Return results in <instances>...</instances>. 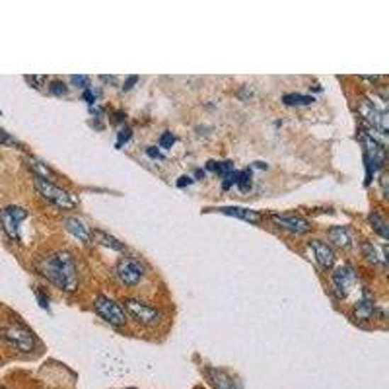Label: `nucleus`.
Listing matches in <instances>:
<instances>
[{"label":"nucleus","instance_id":"nucleus-7","mask_svg":"<svg viewBox=\"0 0 389 389\" xmlns=\"http://www.w3.org/2000/svg\"><path fill=\"white\" fill-rule=\"evenodd\" d=\"M123 310H125V313H129L133 320H137L146 327H154L162 321L160 310H156L154 305H148L145 302H138L135 298H127L123 302Z\"/></svg>","mask_w":389,"mask_h":389},{"label":"nucleus","instance_id":"nucleus-24","mask_svg":"<svg viewBox=\"0 0 389 389\" xmlns=\"http://www.w3.org/2000/svg\"><path fill=\"white\" fill-rule=\"evenodd\" d=\"M130 138H133V130H130L129 127H123V129L119 130V135H117V142H115V148H121V146H125L127 142H129Z\"/></svg>","mask_w":389,"mask_h":389},{"label":"nucleus","instance_id":"nucleus-11","mask_svg":"<svg viewBox=\"0 0 389 389\" xmlns=\"http://www.w3.org/2000/svg\"><path fill=\"white\" fill-rule=\"evenodd\" d=\"M310 249H312L313 259L317 261V265H320L321 269L335 267L337 255L335 249H333L331 245L325 244V242H321V239H312V242H310Z\"/></svg>","mask_w":389,"mask_h":389},{"label":"nucleus","instance_id":"nucleus-26","mask_svg":"<svg viewBox=\"0 0 389 389\" xmlns=\"http://www.w3.org/2000/svg\"><path fill=\"white\" fill-rule=\"evenodd\" d=\"M174 145H176V137H174L171 133H164L160 137V148L168 150V148H171Z\"/></svg>","mask_w":389,"mask_h":389},{"label":"nucleus","instance_id":"nucleus-17","mask_svg":"<svg viewBox=\"0 0 389 389\" xmlns=\"http://www.w3.org/2000/svg\"><path fill=\"white\" fill-rule=\"evenodd\" d=\"M218 213L228 214V216H234L237 220L245 222H259L261 214L255 213V210H249V208H239V206H228V208H218Z\"/></svg>","mask_w":389,"mask_h":389},{"label":"nucleus","instance_id":"nucleus-22","mask_svg":"<svg viewBox=\"0 0 389 389\" xmlns=\"http://www.w3.org/2000/svg\"><path fill=\"white\" fill-rule=\"evenodd\" d=\"M370 224H372V228L376 230V234H380L383 239H388V222H385V218H383L382 214H370Z\"/></svg>","mask_w":389,"mask_h":389},{"label":"nucleus","instance_id":"nucleus-23","mask_svg":"<svg viewBox=\"0 0 389 389\" xmlns=\"http://www.w3.org/2000/svg\"><path fill=\"white\" fill-rule=\"evenodd\" d=\"M28 164H30L31 171L35 174V177H39V179H49V181H51V169L47 168L43 162L35 160V158H30Z\"/></svg>","mask_w":389,"mask_h":389},{"label":"nucleus","instance_id":"nucleus-5","mask_svg":"<svg viewBox=\"0 0 389 389\" xmlns=\"http://www.w3.org/2000/svg\"><path fill=\"white\" fill-rule=\"evenodd\" d=\"M94 312L113 327H125V323H127V313L123 310V305L117 304L111 298H107L106 294L94 298Z\"/></svg>","mask_w":389,"mask_h":389},{"label":"nucleus","instance_id":"nucleus-15","mask_svg":"<svg viewBox=\"0 0 389 389\" xmlns=\"http://www.w3.org/2000/svg\"><path fill=\"white\" fill-rule=\"evenodd\" d=\"M206 380L210 382L214 389H237L228 372H224L220 368H208L206 370Z\"/></svg>","mask_w":389,"mask_h":389},{"label":"nucleus","instance_id":"nucleus-18","mask_svg":"<svg viewBox=\"0 0 389 389\" xmlns=\"http://www.w3.org/2000/svg\"><path fill=\"white\" fill-rule=\"evenodd\" d=\"M376 312V305L374 300L370 296H364L362 300H359L356 304H354V315H356V320L360 321H366L370 320Z\"/></svg>","mask_w":389,"mask_h":389},{"label":"nucleus","instance_id":"nucleus-34","mask_svg":"<svg viewBox=\"0 0 389 389\" xmlns=\"http://www.w3.org/2000/svg\"><path fill=\"white\" fill-rule=\"evenodd\" d=\"M96 98H98V94L94 92V90H84V94H82V99L88 101V103H94V99Z\"/></svg>","mask_w":389,"mask_h":389},{"label":"nucleus","instance_id":"nucleus-21","mask_svg":"<svg viewBox=\"0 0 389 389\" xmlns=\"http://www.w3.org/2000/svg\"><path fill=\"white\" fill-rule=\"evenodd\" d=\"M283 103L284 106H310V103H313V98L312 96H304V94H286V96H283Z\"/></svg>","mask_w":389,"mask_h":389},{"label":"nucleus","instance_id":"nucleus-37","mask_svg":"<svg viewBox=\"0 0 389 389\" xmlns=\"http://www.w3.org/2000/svg\"><path fill=\"white\" fill-rule=\"evenodd\" d=\"M0 389H4V388H0Z\"/></svg>","mask_w":389,"mask_h":389},{"label":"nucleus","instance_id":"nucleus-9","mask_svg":"<svg viewBox=\"0 0 389 389\" xmlns=\"http://www.w3.org/2000/svg\"><path fill=\"white\" fill-rule=\"evenodd\" d=\"M359 283V273L352 267L351 263H344L333 273V288H335L337 296L346 298L354 291V286Z\"/></svg>","mask_w":389,"mask_h":389},{"label":"nucleus","instance_id":"nucleus-33","mask_svg":"<svg viewBox=\"0 0 389 389\" xmlns=\"http://www.w3.org/2000/svg\"><path fill=\"white\" fill-rule=\"evenodd\" d=\"M191 184H193V177L189 176H184L177 179V187H179V189H187Z\"/></svg>","mask_w":389,"mask_h":389},{"label":"nucleus","instance_id":"nucleus-13","mask_svg":"<svg viewBox=\"0 0 389 389\" xmlns=\"http://www.w3.org/2000/svg\"><path fill=\"white\" fill-rule=\"evenodd\" d=\"M327 237L331 244L339 247V249H352L354 244V234L349 226H335V228H329Z\"/></svg>","mask_w":389,"mask_h":389},{"label":"nucleus","instance_id":"nucleus-27","mask_svg":"<svg viewBox=\"0 0 389 389\" xmlns=\"http://www.w3.org/2000/svg\"><path fill=\"white\" fill-rule=\"evenodd\" d=\"M51 94L53 96H64L67 94V84L64 82H61V80H55V82H51Z\"/></svg>","mask_w":389,"mask_h":389},{"label":"nucleus","instance_id":"nucleus-10","mask_svg":"<svg viewBox=\"0 0 389 389\" xmlns=\"http://www.w3.org/2000/svg\"><path fill=\"white\" fill-rule=\"evenodd\" d=\"M360 113L364 115L366 123L376 129L380 135H383V138H388V111L385 109H380L376 107L372 101H362L360 106Z\"/></svg>","mask_w":389,"mask_h":389},{"label":"nucleus","instance_id":"nucleus-6","mask_svg":"<svg viewBox=\"0 0 389 389\" xmlns=\"http://www.w3.org/2000/svg\"><path fill=\"white\" fill-rule=\"evenodd\" d=\"M115 273H117V278L121 281V284H125V286H137L145 278L146 265L145 261H140L138 257L127 255V257L117 261Z\"/></svg>","mask_w":389,"mask_h":389},{"label":"nucleus","instance_id":"nucleus-2","mask_svg":"<svg viewBox=\"0 0 389 389\" xmlns=\"http://www.w3.org/2000/svg\"><path fill=\"white\" fill-rule=\"evenodd\" d=\"M362 145H364V166H366V179L364 185L372 184V176H374L378 169H382L388 162L385 156V145H382L380 140H376L370 133L362 135Z\"/></svg>","mask_w":389,"mask_h":389},{"label":"nucleus","instance_id":"nucleus-36","mask_svg":"<svg viewBox=\"0 0 389 389\" xmlns=\"http://www.w3.org/2000/svg\"><path fill=\"white\" fill-rule=\"evenodd\" d=\"M383 197L388 198V174H383Z\"/></svg>","mask_w":389,"mask_h":389},{"label":"nucleus","instance_id":"nucleus-31","mask_svg":"<svg viewBox=\"0 0 389 389\" xmlns=\"http://www.w3.org/2000/svg\"><path fill=\"white\" fill-rule=\"evenodd\" d=\"M146 156L152 158V160H162V158H164L160 152V148H156V146H148V148H146Z\"/></svg>","mask_w":389,"mask_h":389},{"label":"nucleus","instance_id":"nucleus-3","mask_svg":"<svg viewBox=\"0 0 389 389\" xmlns=\"http://www.w3.org/2000/svg\"><path fill=\"white\" fill-rule=\"evenodd\" d=\"M2 341L20 352H33L38 349V339L31 333L30 329L22 323H8L2 327Z\"/></svg>","mask_w":389,"mask_h":389},{"label":"nucleus","instance_id":"nucleus-4","mask_svg":"<svg viewBox=\"0 0 389 389\" xmlns=\"http://www.w3.org/2000/svg\"><path fill=\"white\" fill-rule=\"evenodd\" d=\"M33 185H35V191L41 195L43 198H47L51 205L59 206L62 210H72V208H77L78 206V198L72 195V193L64 191L61 189L59 185H55L53 181H49V179H39L35 177L33 179Z\"/></svg>","mask_w":389,"mask_h":389},{"label":"nucleus","instance_id":"nucleus-16","mask_svg":"<svg viewBox=\"0 0 389 389\" xmlns=\"http://www.w3.org/2000/svg\"><path fill=\"white\" fill-rule=\"evenodd\" d=\"M92 239H96L99 245H103V247H107V249H113V252H119V253L127 252V247H125L123 242H119L117 237H113L111 234H107V232H101V230H94Z\"/></svg>","mask_w":389,"mask_h":389},{"label":"nucleus","instance_id":"nucleus-35","mask_svg":"<svg viewBox=\"0 0 389 389\" xmlns=\"http://www.w3.org/2000/svg\"><path fill=\"white\" fill-rule=\"evenodd\" d=\"M137 82H138V77H129V78H127V82H125V86H123V92H129L130 88L137 84Z\"/></svg>","mask_w":389,"mask_h":389},{"label":"nucleus","instance_id":"nucleus-12","mask_svg":"<svg viewBox=\"0 0 389 389\" xmlns=\"http://www.w3.org/2000/svg\"><path fill=\"white\" fill-rule=\"evenodd\" d=\"M273 220L275 224H278L281 228L284 230H291L294 234H305V232H310V220L304 218V216H300V214H273Z\"/></svg>","mask_w":389,"mask_h":389},{"label":"nucleus","instance_id":"nucleus-28","mask_svg":"<svg viewBox=\"0 0 389 389\" xmlns=\"http://www.w3.org/2000/svg\"><path fill=\"white\" fill-rule=\"evenodd\" d=\"M70 82H72L74 86H78V88H84V90H88V86H90L88 77H82V74H74V77H70Z\"/></svg>","mask_w":389,"mask_h":389},{"label":"nucleus","instance_id":"nucleus-30","mask_svg":"<svg viewBox=\"0 0 389 389\" xmlns=\"http://www.w3.org/2000/svg\"><path fill=\"white\" fill-rule=\"evenodd\" d=\"M35 296H38V304L43 308V310H47L49 312V298H47V294L43 291H35Z\"/></svg>","mask_w":389,"mask_h":389},{"label":"nucleus","instance_id":"nucleus-1","mask_svg":"<svg viewBox=\"0 0 389 389\" xmlns=\"http://www.w3.org/2000/svg\"><path fill=\"white\" fill-rule=\"evenodd\" d=\"M38 273L57 288L64 292H74L78 288L77 261L70 252H55L38 261Z\"/></svg>","mask_w":389,"mask_h":389},{"label":"nucleus","instance_id":"nucleus-20","mask_svg":"<svg viewBox=\"0 0 389 389\" xmlns=\"http://www.w3.org/2000/svg\"><path fill=\"white\" fill-rule=\"evenodd\" d=\"M242 193L252 191L253 187V179H252V171L249 169H244V171H236V184H234Z\"/></svg>","mask_w":389,"mask_h":389},{"label":"nucleus","instance_id":"nucleus-19","mask_svg":"<svg viewBox=\"0 0 389 389\" xmlns=\"http://www.w3.org/2000/svg\"><path fill=\"white\" fill-rule=\"evenodd\" d=\"M206 169L208 171H213L216 176L220 177H228L232 171H234V166H232V162H206Z\"/></svg>","mask_w":389,"mask_h":389},{"label":"nucleus","instance_id":"nucleus-32","mask_svg":"<svg viewBox=\"0 0 389 389\" xmlns=\"http://www.w3.org/2000/svg\"><path fill=\"white\" fill-rule=\"evenodd\" d=\"M26 82L39 90V88L43 86V77H26Z\"/></svg>","mask_w":389,"mask_h":389},{"label":"nucleus","instance_id":"nucleus-8","mask_svg":"<svg viewBox=\"0 0 389 389\" xmlns=\"http://www.w3.org/2000/svg\"><path fill=\"white\" fill-rule=\"evenodd\" d=\"M26 218H28V210L22 206L10 205L0 208V224L6 236L12 239H20V226L26 222Z\"/></svg>","mask_w":389,"mask_h":389},{"label":"nucleus","instance_id":"nucleus-25","mask_svg":"<svg viewBox=\"0 0 389 389\" xmlns=\"http://www.w3.org/2000/svg\"><path fill=\"white\" fill-rule=\"evenodd\" d=\"M364 257H366L370 263H374V265H378V263H380V259L376 257V247L370 244V242H366V244H364Z\"/></svg>","mask_w":389,"mask_h":389},{"label":"nucleus","instance_id":"nucleus-29","mask_svg":"<svg viewBox=\"0 0 389 389\" xmlns=\"http://www.w3.org/2000/svg\"><path fill=\"white\" fill-rule=\"evenodd\" d=\"M0 145H6V146H20L18 142L14 140V137L12 135H8L6 130L0 129Z\"/></svg>","mask_w":389,"mask_h":389},{"label":"nucleus","instance_id":"nucleus-14","mask_svg":"<svg viewBox=\"0 0 389 389\" xmlns=\"http://www.w3.org/2000/svg\"><path fill=\"white\" fill-rule=\"evenodd\" d=\"M64 228L69 230L77 239H80L82 244H92V230L88 228L82 220L69 216V218H64Z\"/></svg>","mask_w":389,"mask_h":389}]
</instances>
